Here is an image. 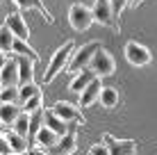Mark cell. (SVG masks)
<instances>
[{"instance_id":"obj_1","label":"cell","mask_w":157,"mask_h":155,"mask_svg":"<svg viewBox=\"0 0 157 155\" xmlns=\"http://www.w3.org/2000/svg\"><path fill=\"white\" fill-rule=\"evenodd\" d=\"M73 48H75V44L73 41H66L59 50H55V55L50 57V64H48V68H46V76H43V84H48V82H52L59 73L64 71V68L68 66V57H71V52H73Z\"/></svg>"},{"instance_id":"obj_2","label":"cell","mask_w":157,"mask_h":155,"mask_svg":"<svg viewBox=\"0 0 157 155\" xmlns=\"http://www.w3.org/2000/svg\"><path fill=\"white\" fill-rule=\"evenodd\" d=\"M68 23H71V28L75 32H86L96 23L94 9H89L86 5H80V2L71 5V9H68Z\"/></svg>"},{"instance_id":"obj_3","label":"cell","mask_w":157,"mask_h":155,"mask_svg":"<svg viewBox=\"0 0 157 155\" xmlns=\"http://www.w3.org/2000/svg\"><path fill=\"white\" fill-rule=\"evenodd\" d=\"M100 44L98 41H89V44H84L82 48H80L78 52L73 55V60H71V64H68V71L71 73H82V71H86L89 68V64H91V60H94V55L100 50Z\"/></svg>"},{"instance_id":"obj_4","label":"cell","mask_w":157,"mask_h":155,"mask_svg":"<svg viewBox=\"0 0 157 155\" xmlns=\"http://www.w3.org/2000/svg\"><path fill=\"white\" fill-rule=\"evenodd\" d=\"M89 68H91V71H94L98 78H107V76H112V73L116 71V62H114V57H112L109 50L100 48V50L94 55V60H91Z\"/></svg>"},{"instance_id":"obj_5","label":"cell","mask_w":157,"mask_h":155,"mask_svg":"<svg viewBox=\"0 0 157 155\" xmlns=\"http://www.w3.org/2000/svg\"><path fill=\"white\" fill-rule=\"evenodd\" d=\"M125 60L132 64V66H148L153 55L144 44H137V41H128L125 44Z\"/></svg>"},{"instance_id":"obj_6","label":"cell","mask_w":157,"mask_h":155,"mask_svg":"<svg viewBox=\"0 0 157 155\" xmlns=\"http://www.w3.org/2000/svg\"><path fill=\"white\" fill-rule=\"evenodd\" d=\"M0 84H2V89H7V87H18V84H21L18 57H9V60L2 62V71H0Z\"/></svg>"},{"instance_id":"obj_7","label":"cell","mask_w":157,"mask_h":155,"mask_svg":"<svg viewBox=\"0 0 157 155\" xmlns=\"http://www.w3.org/2000/svg\"><path fill=\"white\" fill-rule=\"evenodd\" d=\"M94 18L96 23L105 25V28H112V30H121L118 28V21L114 18V12H112V5L109 0H96L94 2Z\"/></svg>"},{"instance_id":"obj_8","label":"cell","mask_w":157,"mask_h":155,"mask_svg":"<svg viewBox=\"0 0 157 155\" xmlns=\"http://www.w3.org/2000/svg\"><path fill=\"white\" fill-rule=\"evenodd\" d=\"M50 110L55 112V114H57L62 121H66V123H84V116H82V112H80L78 107H75L73 103L59 100V103H55Z\"/></svg>"},{"instance_id":"obj_9","label":"cell","mask_w":157,"mask_h":155,"mask_svg":"<svg viewBox=\"0 0 157 155\" xmlns=\"http://www.w3.org/2000/svg\"><path fill=\"white\" fill-rule=\"evenodd\" d=\"M102 141L109 148V155H134L137 153V144L132 139H116L112 135H102Z\"/></svg>"},{"instance_id":"obj_10","label":"cell","mask_w":157,"mask_h":155,"mask_svg":"<svg viewBox=\"0 0 157 155\" xmlns=\"http://www.w3.org/2000/svg\"><path fill=\"white\" fill-rule=\"evenodd\" d=\"M2 139L7 141L9 151H12L14 155H28V151H30L28 137H21V135H16L14 130H2Z\"/></svg>"},{"instance_id":"obj_11","label":"cell","mask_w":157,"mask_h":155,"mask_svg":"<svg viewBox=\"0 0 157 155\" xmlns=\"http://www.w3.org/2000/svg\"><path fill=\"white\" fill-rule=\"evenodd\" d=\"M5 25L14 32L16 39H21V41H28L30 39V30H28V25H25V21H23V16H21V14H7Z\"/></svg>"},{"instance_id":"obj_12","label":"cell","mask_w":157,"mask_h":155,"mask_svg":"<svg viewBox=\"0 0 157 155\" xmlns=\"http://www.w3.org/2000/svg\"><path fill=\"white\" fill-rule=\"evenodd\" d=\"M75 146H78V132H75V128L68 135H64V137H59V144L55 148H50V155H73L75 153Z\"/></svg>"},{"instance_id":"obj_13","label":"cell","mask_w":157,"mask_h":155,"mask_svg":"<svg viewBox=\"0 0 157 155\" xmlns=\"http://www.w3.org/2000/svg\"><path fill=\"white\" fill-rule=\"evenodd\" d=\"M102 84H100V78H96L94 82L89 84V87L84 89L82 94H80V107H91L94 103H98L100 100V94H102Z\"/></svg>"},{"instance_id":"obj_14","label":"cell","mask_w":157,"mask_h":155,"mask_svg":"<svg viewBox=\"0 0 157 155\" xmlns=\"http://www.w3.org/2000/svg\"><path fill=\"white\" fill-rule=\"evenodd\" d=\"M43 126L50 128V130L55 132V135H59V137L68 135V132L73 130V128H68L66 121H62V119H59V116H57L52 110H46V116H43Z\"/></svg>"},{"instance_id":"obj_15","label":"cell","mask_w":157,"mask_h":155,"mask_svg":"<svg viewBox=\"0 0 157 155\" xmlns=\"http://www.w3.org/2000/svg\"><path fill=\"white\" fill-rule=\"evenodd\" d=\"M98 78L96 76L94 71H91V68H86V71H82V73H78V76H75L71 82H68V89H71L73 94H82L86 87H89L91 82H94V80Z\"/></svg>"},{"instance_id":"obj_16","label":"cell","mask_w":157,"mask_h":155,"mask_svg":"<svg viewBox=\"0 0 157 155\" xmlns=\"http://www.w3.org/2000/svg\"><path fill=\"white\" fill-rule=\"evenodd\" d=\"M21 114H23V112L18 110V105L2 103V107H0V121H2V128H5V130H7V128H14V123L18 121Z\"/></svg>"},{"instance_id":"obj_17","label":"cell","mask_w":157,"mask_h":155,"mask_svg":"<svg viewBox=\"0 0 157 155\" xmlns=\"http://www.w3.org/2000/svg\"><path fill=\"white\" fill-rule=\"evenodd\" d=\"M34 144H36V146H43L41 151H50V148H55L57 144H59V135H55V132H52L50 128H46V126H43L41 130H39V135H36Z\"/></svg>"},{"instance_id":"obj_18","label":"cell","mask_w":157,"mask_h":155,"mask_svg":"<svg viewBox=\"0 0 157 155\" xmlns=\"http://www.w3.org/2000/svg\"><path fill=\"white\" fill-rule=\"evenodd\" d=\"M18 68H21V84L34 82V62L30 57H18Z\"/></svg>"},{"instance_id":"obj_19","label":"cell","mask_w":157,"mask_h":155,"mask_svg":"<svg viewBox=\"0 0 157 155\" xmlns=\"http://www.w3.org/2000/svg\"><path fill=\"white\" fill-rule=\"evenodd\" d=\"M14 44H16L14 32L2 23V28H0V50H2V55H9V52H14Z\"/></svg>"},{"instance_id":"obj_20","label":"cell","mask_w":157,"mask_h":155,"mask_svg":"<svg viewBox=\"0 0 157 155\" xmlns=\"http://www.w3.org/2000/svg\"><path fill=\"white\" fill-rule=\"evenodd\" d=\"M14 2L18 5L21 9H25V12H28V9H36V12H41L43 16H46V21H48V23H52V21H55V18H52V14L48 12L46 7H43V2H41V0H14Z\"/></svg>"},{"instance_id":"obj_21","label":"cell","mask_w":157,"mask_h":155,"mask_svg":"<svg viewBox=\"0 0 157 155\" xmlns=\"http://www.w3.org/2000/svg\"><path fill=\"white\" fill-rule=\"evenodd\" d=\"M100 105L105 110H114L116 107V105H118V91H116V87H105V89H102Z\"/></svg>"},{"instance_id":"obj_22","label":"cell","mask_w":157,"mask_h":155,"mask_svg":"<svg viewBox=\"0 0 157 155\" xmlns=\"http://www.w3.org/2000/svg\"><path fill=\"white\" fill-rule=\"evenodd\" d=\"M14 52H16L18 57H30V60L34 62V64L39 62V55H36V50L28 46V41H21V39H16V44H14Z\"/></svg>"},{"instance_id":"obj_23","label":"cell","mask_w":157,"mask_h":155,"mask_svg":"<svg viewBox=\"0 0 157 155\" xmlns=\"http://www.w3.org/2000/svg\"><path fill=\"white\" fill-rule=\"evenodd\" d=\"M12 130L16 132V135H21V137H30V114H21L18 116V121L14 123V128Z\"/></svg>"},{"instance_id":"obj_24","label":"cell","mask_w":157,"mask_h":155,"mask_svg":"<svg viewBox=\"0 0 157 155\" xmlns=\"http://www.w3.org/2000/svg\"><path fill=\"white\" fill-rule=\"evenodd\" d=\"M36 94H41V87H39V84H34V82L21 84V105H25L30 98H34Z\"/></svg>"},{"instance_id":"obj_25","label":"cell","mask_w":157,"mask_h":155,"mask_svg":"<svg viewBox=\"0 0 157 155\" xmlns=\"http://www.w3.org/2000/svg\"><path fill=\"white\" fill-rule=\"evenodd\" d=\"M0 98H2V103H14V105H18V103H21V87H7V89H2Z\"/></svg>"},{"instance_id":"obj_26","label":"cell","mask_w":157,"mask_h":155,"mask_svg":"<svg viewBox=\"0 0 157 155\" xmlns=\"http://www.w3.org/2000/svg\"><path fill=\"white\" fill-rule=\"evenodd\" d=\"M23 110H25V114H34V112L43 110V94H36L34 98H30L28 103L23 105Z\"/></svg>"},{"instance_id":"obj_27","label":"cell","mask_w":157,"mask_h":155,"mask_svg":"<svg viewBox=\"0 0 157 155\" xmlns=\"http://www.w3.org/2000/svg\"><path fill=\"white\" fill-rule=\"evenodd\" d=\"M109 5H112V12H114V18L118 21V16L123 14V9L130 7V0H109Z\"/></svg>"},{"instance_id":"obj_28","label":"cell","mask_w":157,"mask_h":155,"mask_svg":"<svg viewBox=\"0 0 157 155\" xmlns=\"http://www.w3.org/2000/svg\"><path fill=\"white\" fill-rule=\"evenodd\" d=\"M89 155H109V148H107L105 141L94 144V146H91V151H89Z\"/></svg>"},{"instance_id":"obj_29","label":"cell","mask_w":157,"mask_h":155,"mask_svg":"<svg viewBox=\"0 0 157 155\" xmlns=\"http://www.w3.org/2000/svg\"><path fill=\"white\" fill-rule=\"evenodd\" d=\"M28 155H50L48 151H41V148H32V151H28Z\"/></svg>"},{"instance_id":"obj_30","label":"cell","mask_w":157,"mask_h":155,"mask_svg":"<svg viewBox=\"0 0 157 155\" xmlns=\"http://www.w3.org/2000/svg\"><path fill=\"white\" fill-rule=\"evenodd\" d=\"M141 2H144V0H130V7H132V9H137Z\"/></svg>"}]
</instances>
